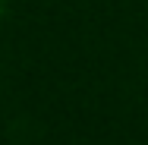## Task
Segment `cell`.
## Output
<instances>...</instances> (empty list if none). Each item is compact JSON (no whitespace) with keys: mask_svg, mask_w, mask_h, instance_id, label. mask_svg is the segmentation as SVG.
<instances>
[{"mask_svg":"<svg viewBox=\"0 0 148 145\" xmlns=\"http://www.w3.org/2000/svg\"><path fill=\"white\" fill-rule=\"evenodd\" d=\"M0 13H3V0H0Z\"/></svg>","mask_w":148,"mask_h":145,"instance_id":"1","label":"cell"}]
</instances>
